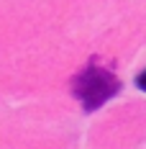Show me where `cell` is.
Instances as JSON below:
<instances>
[{
	"mask_svg": "<svg viewBox=\"0 0 146 149\" xmlns=\"http://www.w3.org/2000/svg\"><path fill=\"white\" fill-rule=\"evenodd\" d=\"M72 93L80 100V105L87 113H92V111H98L100 105H105L110 98H116L120 93V80L110 70L100 67L98 62H90L72 80Z\"/></svg>",
	"mask_w": 146,
	"mask_h": 149,
	"instance_id": "1",
	"label": "cell"
},
{
	"mask_svg": "<svg viewBox=\"0 0 146 149\" xmlns=\"http://www.w3.org/2000/svg\"><path fill=\"white\" fill-rule=\"evenodd\" d=\"M136 85H138L141 90H146V70H144V72H138V74H136Z\"/></svg>",
	"mask_w": 146,
	"mask_h": 149,
	"instance_id": "2",
	"label": "cell"
}]
</instances>
